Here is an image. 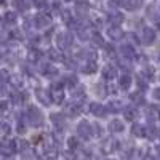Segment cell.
Listing matches in <instances>:
<instances>
[{"label": "cell", "instance_id": "30", "mask_svg": "<svg viewBox=\"0 0 160 160\" xmlns=\"http://www.w3.org/2000/svg\"><path fill=\"white\" fill-rule=\"evenodd\" d=\"M82 71L85 72V74H95L96 71H98V64H96V61H88L83 68H82Z\"/></svg>", "mask_w": 160, "mask_h": 160}, {"label": "cell", "instance_id": "9", "mask_svg": "<svg viewBox=\"0 0 160 160\" xmlns=\"http://www.w3.org/2000/svg\"><path fill=\"white\" fill-rule=\"evenodd\" d=\"M74 8H75V13L78 16H87L90 13V3L87 0H75Z\"/></svg>", "mask_w": 160, "mask_h": 160}, {"label": "cell", "instance_id": "6", "mask_svg": "<svg viewBox=\"0 0 160 160\" xmlns=\"http://www.w3.org/2000/svg\"><path fill=\"white\" fill-rule=\"evenodd\" d=\"M82 109H83V106H82V102H80L78 99H77V101L74 99L72 102L66 104V114L71 115V117H77V115H80V114H82Z\"/></svg>", "mask_w": 160, "mask_h": 160}, {"label": "cell", "instance_id": "4", "mask_svg": "<svg viewBox=\"0 0 160 160\" xmlns=\"http://www.w3.org/2000/svg\"><path fill=\"white\" fill-rule=\"evenodd\" d=\"M95 125H91L88 120H80L77 125V135L83 139H90L91 136H95Z\"/></svg>", "mask_w": 160, "mask_h": 160}, {"label": "cell", "instance_id": "48", "mask_svg": "<svg viewBox=\"0 0 160 160\" xmlns=\"http://www.w3.org/2000/svg\"><path fill=\"white\" fill-rule=\"evenodd\" d=\"M64 2H74V0H64Z\"/></svg>", "mask_w": 160, "mask_h": 160}, {"label": "cell", "instance_id": "34", "mask_svg": "<svg viewBox=\"0 0 160 160\" xmlns=\"http://www.w3.org/2000/svg\"><path fill=\"white\" fill-rule=\"evenodd\" d=\"M72 98L74 99H82V98H85V88L83 87H78V88H74V91H72Z\"/></svg>", "mask_w": 160, "mask_h": 160}, {"label": "cell", "instance_id": "41", "mask_svg": "<svg viewBox=\"0 0 160 160\" xmlns=\"http://www.w3.org/2000/svg\"><path fill=\"white\" fill-rule=\"evenodd\" d=\"M16 130H18V133H19V135L26 133V125H24V122H22V120H19V122H18V127H16Z\"/></svg>", "mask_w": 160, "mask_h": 160}, {"label": "cell", "instance_id": "36", "mask_svg": "<svg viewBox=\"0 0 160 160\" xmlns=\"http://www.w3.org/2000/svg\"><path fill=\"white\" fill-rule=\"evenodd\" d=\"M108 5L112 8V10H117L120 7H125V0H109Z\"/></svg>", "mask_w": 160, "mask_h": 160}, {"label": "cell", "instance_id": "40", "mask_svg": "<svg viewBox=\"0 0 160 160\" xmlns=\"http://www.w3.org/2000/svg\"><path fill=\"white\" fill-rule=\"evenodd\" d=\"M34 5L38 8H45L48 5V0H34Z\"/></svg>", "mask_w": 160, "mask_h": 160}, {"label": "cell", "instance_id": "28", "mask_svg": "<svg viewBox=\"0 0 160 160\" xmlns=\"http://www.w3.org/2000/svg\"><path fill=\"white\" fill-rule=\"evenodd\" d=\"M125 7H127V10H130V11H136V10H139V8L142 7V0H127Z\"/></svg>", "mask_w": 160, "mask_h": 160}, {"label": "cell", "instance_id": "24", "mask_svg": "<svg viewBox=\"0 0 160 160\" xmlns=\"http://www.w3.org/2000/svg\"><path fill=\"white\" fill-rule=\"evenodd\" d=\"M109 21L112 26H120L123 21H125V16L122 15V13H118V11H114L109 15Z\"/></svg>", "mask_w": 160, "mask_h": 160}, {"label": "cell", "instance_id": "7", "mask_svg": "<svg viewBox=\"0 0 160 160\" xmlns=\"http://www.w3.org/2000/svg\"><path fill=\"white\" fill-rule=\"evenodd\" d=\"M101 77L104 80H108V82H111V80L117 78V68L112 64H106L102 66V71H101Z\"/></svg>", "mask_w": 160, "mask_h": 160}, {"label": "cell", "instance_id": "3", "mask_svg": "<svg viewBox=\"0 0 160 160\" xmlns=\"http://www.w3.org/2000/svg\"><path fill=\"white\" fill-rule=\"evenodd\" d=\"M138 38H139V42L142 43V45H146V47H151V45H154L155 43V40H157V34H155V31L152 29V28H142L141 29V32H139V35H138Z\"/></svg>", "mask_w": 160, "mask_h": 160}, {"label": "cell", "instance_id": "44", "mask_svg": "<svg viewBox=\"0 0 160 160\" xmlns=\"http://www.w3.org/2000/svg\"><path fill=\"white\" fill-rule=\"evenodd\" d=\"M2 77H3V78H2L3 83H7V82H8V72H7V71H2Z\"/></svg>", "mask_w": 160, "mask_h": 160}, {"label": "cell", "instance_id": "47", "mask_svg": "<svg viewBox=\"0 0 160 160\" xmlns=\"http://www.w3.org/2000/svg\"><path fill=\"white\" fill-rule=\"evenodd\" d=\"M142 160H155V158H154V157H152V155H146V157H144V158H142Z\"/></svg>", "mask_w": 160, "mask_h": 160}, {"label": "cell", "instance_id": "1", "mask_svg": "<svg viewBox=\"0 0 160 160\" xmlns=\"http://www.w3.org/2000/svg\"><path fill=\"white\" fill-rule=\"evenodd\" d=\"M26 120L29 122L31 127L38 128V127H43V123H45V115H43L42 111L37 108V106H29L28 111H26Z\"/></svg>", "mask_w": 160, "mask_h": 160}, {"label": "cell", "instance_id": "23", "mask_svg": "<svg viewBox=\"0 0 160 160\" xmlns=\"http://www.w3.org/2000/svg\"><path fill=\"white\" fill-rule=\"evenodd\" d=\"M131 135L136 138H144L146 136V127H142L141 123H133L131 127Z\"/></svg>", "mask_w": 160, "mask_h": 160}, {"label": "cell", "instance_id": "49", "mask_svg": "<svg viewBox=\"0 0 160 160\" xmlns=\"http://www.w3.org/2000/svg\"><path fill=\"white\" fill-rule=\"evenodd\" d=\"M106 160H112V158H106Z\"/></svg>", "mask_w": 160, "mask_h": 160}, {"label": "cell", "instance_id": "18", "mask_svg": "<svg viewBox=\"0 0 160 160\" xmlns=\"http://www.w3.org/2000/svg\"><path fill=\"white\" fill-rule=\"evenodd\" d=\"M24 101H28V93H24V91H13L11 93V102L15 106H21Z\"/></svg>", "mask_w": 160, "mask_h": 160}, {"label": "cell", "instance_id": "42", "mask_svg": "<svg viewBox=\"0 0 160 160\" xmlns=\"http://www.w3.org/2000/svg\"><path fill=\"white\" fill-rule=\"evenodd\" d=\"M152 96H154V99H157V101H160V87H157V88H154V91H152Z\"/></svg>", "mask_w": 160, "mask_h": 160}, {"label": "cell", "instance_id": "26", "mask_svg": "<svg viewBox=\"0 0 160 160\" xmlns=\"http://www.w3.org/2000/svg\"><path fill=\"white\" fill-rule=\"evenodd\" d=\"M78 56H80V58H83L87 62H88V61H96V58H98L96 51H93V50H82Z\"/></svg>", "mask_w": 160, "mask_h": 160}, {"label": "cell", "instance_id": "13", "mask_svg": "<svg viewBox=\"0 0 160 160\" xmlns=\"http://www.w3.org/2000/svg\"><path fill=\"white\" fill-rule=\"evenodd\" d=\"M108 35H109L111 40H114V42H118V40L123 38L125 32L122 31V28H120V26H112V28L108 29Z\"/></svg>", "mask_w": 160, "mask_h": 160}, {"label": "cell", "instance_id": "51", "mask_svg": "<svg viewBox=\"0 0 160 160\" xmlns=\"http://www.w3.org/2000/svg\"><path fill=\"white\" fill-rule=\"evenodd\" d=\"M158 59H160V56H158Z\"/></svg>", "mask_w": 160, "mask_h": 160}, {"label": "cell", "instance_id": "20", "mask_svg": "<svg viewBox=\"0 0 160 160\" xmlns=\"http://www.w3.org/2000/svg\"><path fill=\"white\" fill-rule=\"evenodd\" d=\"M123 114H125V118L128 120V122H133V120L138 117L136 106H128V108H125V109H123Z\"/></svg>", "mask_w": 160, "mask_h": 160}, {"label": "cell", "instance_id": "27", "mask_svg": "<svg viewBox=\"0 0 160 160\" xmlns=\"http://www.w3.org/2000/svg\"><path fill=\"white\" fill-rule=\"evenodd\" d=\"M120 53H122V56H123L125 59L135 56V50H133V47H131L130 43H125L122 48H120Z\"/></svg>", "mask_w": 160, "mask_h": 160}, {"label": "cell", "instance_id": "21", "mask_svg": "<svg viewBox=\"0 0 160 160\" xmlns=\"http://www.w3.org/2000/svg\"><path fill=\"white\" fill-rule=\"evenodd\" d=\"M130 99L131 102L135 104V106H141V104H146V99H144V95H142V91H135V93H131L130 95Z\"/></svg>", "mask_w": 160, "mask_h": 160}, {"label": "cell", "instance_id": "35", "mask_svg": "<svg viewBox=\"0 0 160 160\" xmlns=\"http://www.w3.org/2000/svg\"><path fill=\"white\" fill-rule=\"evenodd\" d=\"M68 146H69L71 151H77V149L80 148V142H78L77 136H71V138L68 139Z\"/></svg>", "mask_w": 160, "mask_h": 160}, {"label": "cell", "instance_id": "29", "mask_svg": "<svg viewBox=\"0 0 160 160\" xmlns=\"http://www.w3.org/2000/svg\"><path fill=\"white\" fill-rule=\"evenodd\" d=\"M108 109H109V112H114V114H117V112H120L123 108H122V101H118V99H112L109 104H108Z\"/></svg>", "mask_w": 160, "mask_h": 160}, {"label": "cell", "instance_id": "15", "mask_svg": "<svg viewBox=\"0 0 160 160\" xmlns=\"http://www.w3.org/2000/svg\"><path fill=\"white\" fill-rule=\"evenodd\" d=\"M43 154L47 158H55L58 155V148H56V144H53L51 141L45 142L43 144Z\"/></svg>", "mask_w": 160, "mask_h": 160}, {"label": "cell", "instance_id": "46", "mask_svg": "<svg viewBox=\"0 0 160 160\" xmlns=\"http://www.w3.org/2000/svg\"><path fill=\"white\" fill-rule=\"evenodd\" d=\"M155 26H157V29H160V15L155 18Z\"/></svg>", "mask_w": 160, "mask_h": 160}, {"label": "cell", "instance_id": "10", "mask_svg": "<svg viewBox=\"0 0 160 160\" xmlns=\"http://www.w3.org/2000/svg\"><path fill=\"white\" fill-rule=\"evenodd\" d=\"M40 74H42L43 77L53 78V77L58 75V68H56V66H53V64H50V62L42 64V66H40Z\"/></svg>", "mask_w": 160, "mask_h": 160}, {"label": "cell", "instance_id": "38", "mask_svg": "<svg viewBox=\"0 0 160 160\" xmlns=\"http://www.w3.org/2000/svg\"><path fill=\"white\" fill-rule=\"evenodd\" d=\"M96 95L104 98L106 95H108V87L102 85V83H98V85H96Z\"/></svg>", "mask_w": 160, "mask_h": 160}, {"label": "cell", "instance_id": "43", "mask_svg": "<svg viewBox=\"0 0 160 160\" xmlns=\"http://www.w3.org/2000/svg\"><path fill=\"white\" fill-rule=\"evenodd\" d=\"M48 56L53 58V59H58V58H59V56L56 55V51H55V50H50V51H48Z\"/></svg>", "mask_w": 160, "mask_h": 160}, {"label": "cell", "instance_id": "31", "mask_svg": "<svg viewBox=\"0 0 160 160\" xmlns=\"http://www.w3.org/2000/svg\"><path fill=\"white\" fill-rule=\"evenodd\" d=\"M61 19H62V22H66V24H72L74 22V16H72V11L71 10H62L61 11Z\"/></svg>", "mask_w": 160, "mask_h": 160}, {"label": "cell", "instance_id": "14", "mask_svg": "<svg viewBox=\"0 0 160 160\" xmlns=\"http://www.w3.org/2000/svg\"><path fill=\"white\" fill-rule=\"evenodd\" d=\"M50 118H51V123L55 125V128H56L58 131H62V130H64L66 120H64V115H62V114H51Z\"/></svg>", "mask_w": 160, "mask_h": 160}, {"label": "cell", "instance_id": "2", "mask_svg": "<svg viewBox=\"0 0 160 160\" xmlns=\"http://www.w3.org/2000/svg\"><path fill=\"white\" fill-rule=\"evenodd\" d=\"M74 45V35L71 32H59L56 35V47L61 51H68Z\"/></svg>", "mask_w": 160, "mask_h": 160}, {"label": "cell", "instance_id": "32", "mask_svg": "<svg viewBox=\"0 0 160 160\" xmlns=\"http://www.w3.org/2000/svg\"><path fill=\"white\" fill-rule=\"evenodd\" d=\"M16 19H18V15H16L15 11H7L5 15H3V21H5V24H15Z\"/></svg>", "mask_w": 160, "mask_h": 160}, {"label": "cell", "instance_id": "37", "mask_svg": "<svg viewBox=\"0 0 160 160\" xmlns=\"http://www.w3.org/2000/svg\"><path fill=\"white\" fill-rule=\"evenodd\" d=\"M91 40H93V43H96V45H99V47H104V40H102L101 34H98V32H93Z\"/></svg>", "mask_w": 160, "mask_h": 160}, {"label": "cell", "instance_id": "39", "mask_svg": "<svg viewBox=\"0 0 160 160\" xmlns=\"http://www.w3.org/2000/svg\"><path fill=\"white\" fill-rule=\"evenodd\" d=\"M10 131H11V127H10L7 122H3V123H2V133H3V136H8Z\"/></svg>", "mask_w": 160, "mask_h": 160}, {"label": "cell", "instance_id": "50", "mask_svg": "<svg viewBox=\"0 0 160 160\" xmlns=\"http://www.w3.org/2000/svg\"><path fill=\"white\" fill-rule=\"evenodd\" d=\"M158 154H160V148H158Z\"/></svg>", "mask_w": 160, "mask_h": 160}, {"label": "cell", "instance_id": "22", "mask_svg": "<svg viewBox=\"0 0 160 160\" xmlns=\"http://www.w3.org/2000/svg\"><path fill=\"white\" fill-rule=\"evenodd\" d=\"M136 85H138V88L141 91L148 90V87H149V77L146 75V74H139L138 78H136Z\"/></svg>", "mask_w": 160, "mask_h": 160}, {"label": "cell", "instance_id": "12", "mask_svg": "<svg viewBox=\"0 0 160 160\" xmlns=\"http://www.w3.org/2000/svg\"><path fill=\"white\" fill-rule=\"evenodd\" d=\"M48 24H50V18L45 15V13H38V15H35L34 26L37 29H45V28H48Z\"/></svg>", "mask_w": 160, "mask_h": 160}, {"label": "cell", "instance_id": "11", "mask_svg": "<svg viewBox=\"0 0 160 160\" xmlns=\"http://www.w3.org/2000/svg\"><path fill=\"white\" fill-rule=\"evenodd\" d=\"M146 117H148L149 122H155V120H158L160 118V109H158V106L149 104L148 108H146Z\"/></svg>", "mask_w": 160, "mask_h": 160}, {"label": "cell", "instance_id": "33", "mask_svg": "<svg viewBox=\"0 0 160 160\" xmlns=\"http://www.w3.org/2000/svg\"><path fill=\"white\" fill-rule=\"evenodd\" d=\"M157 135H158V131H157V128H155V127H152V125L146 127V138H149V139H155V138H157Z\"/></svg>", "mask_w": 160, "mask_h": 160}, {"label": "cell", "instance_id": "19", "mask_svg": "<svg viewBox=\"0 0 160 160\" xmlns=\"http://www.w3.org/2000/svg\"><path fill=\"white\" fill-rule=\"evenodd\" d=\"M131 83H133V78H131L130 74H123V75H120V77H118V87L122 88V90H125V91L130 90Z\"/></svg>", "mask_w": 160, "mask_h": 160}, {"label": "cell", "instance_id": "16", "mask_svg": "<svg viewBox=\"0 0 160 160\" xmlns=\"http://www.w3.org/2000/svg\"><path fill=\"white\" fill-rule=\"evenodd\" d=\"M115 149H118V141H115V139H106V141L101 144V151H102L104 154H111V152H114Z\"/></svg>", "mask_w": 160, "mask_h": 160}, {"label": "cell", "instance_id": "45", "mask_svg": "<svg viewBox=\"0 0 160 160\" xmlns=\"http://www.w3.org/2000/svg\"><path fill=\"white\" fill-rule=\"evenodd\" d=\"M7 108H8V102H7V101H3V102H2V111H3V112H7Z\"/></svg>", "mask_w": 160, "mask_h": 160}, {"label": "cell", "instance_id": "8", "mask_svg": "<svg viewBox=\"0 0 160 160\" xmlns=\"http://www.w3.org/2000/svg\"><path fill=\"white\" fill-rule=\"evenodd\" d=\"M35 98L38 99L40 104H43V106H50V104L53 102L50 91H47V90H43V88H37V90H35Z\"/></svg>", "mask_w": 160, "mask_h": 160}, {"label": "cell", "instance_id": "5", "mask_svg": "<svg viewBox=\"0 0 160 160\" xmlns=\"http://www.w3.org/2000/svg\"><path fill=\"white\" fill-rule=\"evenodd\" d=\"M88 111H90L91 115H95L98 118H104L106 115H108V112H109L108 106H102L101 102H90Z\"/></svg>", "mask_w": 160, "mask_h": 160}, {"label": "cell", "instance_id": "25", "mask_svg": "<svg viewBox=\"0 0 160 160\" xmlns=\"http://www.w3.org/2000/svg\"><path fill=\"white\" fill-rule=\"evenodd\" d=\"M61 82L64 87H69V88H75V85H78V80L75 75H66L61 78Z\"/></svg>", "mask_w": 160, "mask_h": 160}, {"label": "cell", "instance_id": "17", "mask_svg": "<svg viewBox=\"0 0 160 160\" xmlns=\"http://www.w3.org/2000/svg\"><path fill=\"white\" fill-rule=\"evenodd\" d=\"M108 128H109V131L112 133V135H117V133H122L125 130V125H123L122 120L114 118V120H111V122H109V127Z\"/></svg>", "mask_w": 160, "mask_h": 160}]
</instances>
